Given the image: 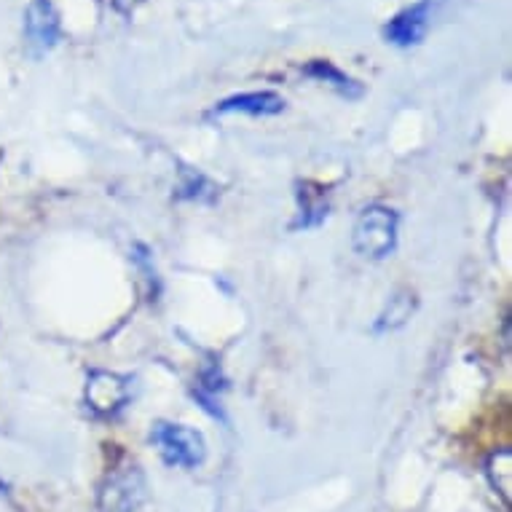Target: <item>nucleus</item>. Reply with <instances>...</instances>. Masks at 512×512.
<instances>
[{
	"label": "nucleus",
	"mask_w": 512,
	"mask_h": 512,
	"mask_svg": "<svg viewBox=\"0 0 512 512\" xmlns=\"http://www.w3.org/2000/svg\"><path fill=\"white\" fill-rule=\"evenodd\" d=\"M352 247L365 261H384L397 247V212L370 204L352 228Z\"/></svg>",
	"instance_id": "nucleus-1"
},
{
	"label": "nucleus",
	"mask_w": 512,
	"mask_h": 512,
	"mask_svg": "<svg viewBox=\"0 0 512 512\" xmlns=\"http://www.w3.org/2000/svg\"><path fill=\"white\" fill-rule=\"evenodd\" d=\"M151 440L159 445L161 456L169 467L194 470L196 464L204 462V454H207L204 437L196 429L183 427V424H156Z\"/></svg>",
	"instance_id": "nucleus-2"
},
{
	"label": "nucleus",
	"mask_w": 512,
	"mask_h": 512,
	"mask_svg": "<svg viewBox=\"0 0 512 512\" xmlns=\"http://www.w3.org/2000/svg\"><path fill=\"white\" fill-rule=\"evenodd\" d=\"M143 502L145 480L137 467H126L121 472H113L100 494L102 512H137Z\"/></svg>",
	"instance_id": "nucleus-3"
},
{
	"label": "nucleus",
	"mask_w": 512,
	"mask_h": 512,
	"mask_svg": "<svg viewBox=\"0 0 512 512\" xmlns=\"http://www.w3.org/2000/svg\"><path fill=\"white\" fill-rule=\"evenodd\" d=\"M429 17H432V0H419V3H413V6H408V9L389 19V25L384 27V38L392 46L411 49V46L424 41Z\"/></svg>",
	"instance_id": "nucleus-4"
},
{
	"label": "nucleus",
	"mask_w": 512,
	"mask_h": 512,
	"mask_svg": "<svg viewBox=\"0 0 512 512\" xmlns=\"http://www.w3.org/2000/svg\"><path fill=\"white\" fill-rule=\"evenodd\" d=\"M86 400H89V408H92L94 413H100V416H113V413L121 411L126 400H129V384H126V378L116 376V373L97 370V373L89 376Z\"/></svg>",
	"instance_id": "nucleus-5"
},
{
	"label": "nucleus",
	"mask_w": 512,
	"mask_h": 512,
	"mask_svg": "<svg viewBox=\"0 0 512 512\" xmlns=\"http://www.w3.org/2000/svg\"><path fill=\"white\" fill-rule=\"evenodd\" d=\"M25 33L27 43L35 54H46V51L57 43L59 38V19L57 11L51 9L49 0H33L25 14Z\"/></svg>",
	"instance_id": "nucleus-6"
},
{
	"label": "nucleus",
	"mask_w": 512,
	"mask_h": 512,
	"mask_svg": "<svg viewBox=\"0 0 512 512\" xmlns=\"http://www.w3.org/2000/svg\"><path fill=\"white\" fill-rule=\"evenodd\" d=\"M285 110V100L277 92H244L226 97L223 102L215 105V116H231V113H242V116H277Z\"/></svg>",
	"instance_id": "nucleus-7"
},
{
	"label": "nucleus",
	"mask_w": 512,
	"mask_h": 512,
	"mask_svg": "<svg viewBox=\"0 0 512 512\" xmlns=\"http://www.w3.org/2000/svg\"><path fill=\"white\" fill-rule=\"evenodd\" d=\"M303 76L314 78V81H322V84L333 86L338 94H344V97H360L362 86L354 81V78H349L346 73H341V70L333 65V62H325V59H314V62H309L306 68H303Z\"/></svg>",
	"instance_id": "nucleus-8"
},
{
	"label": "nucleus",
	"mask_w": 512,
	"mask_h": 512,
	"mask_svg": "<svg viewBox=\"0 0 512 512\" xmlns=\"http://www.w3.org/2000/svg\"><path fill=\"white\" fill-rule=\"evenodd\" d=\"M413 311H416V295L411 290H400L395 298H389V306L378 317L376 330L378 333H387V330L403 328L405 322L413 317Z\"/></svg>",
	"instance_id": "nucleus-9"
},
{
	"label": "nucleus",
	"mask_w": 512,
	"mask_h": 512,
	"mask_svg": "<svg viewBox=\"0 0 512 512\" xmlns=\"http://www.w3.org/2000/svg\"><path fill=\"white\" fill-rule=\"evenodd\" d=\"M202 188L207 191H215L212 183L204 175H199L196 169H183V185H180V196L183 199H207Z\"/></svg>",
	"instance_id": "nucleus-10"
},
{
	"label": "nucleus",
	"mask_w": 512,
	"mask_h": 512,
	"mask_svg": "<svg viewBox=\"0 0 512 512\" xmlns=\"http://www.w3.org/2000/svg\"><path fill=\"white\" fill-rule=\"evenodd\" d=\"M137 3H140V0H113V6H116L121 14H129V11L135 9Z\"/></svg>",
	"instance_id": "nucleus-11"
}]
</instances>
